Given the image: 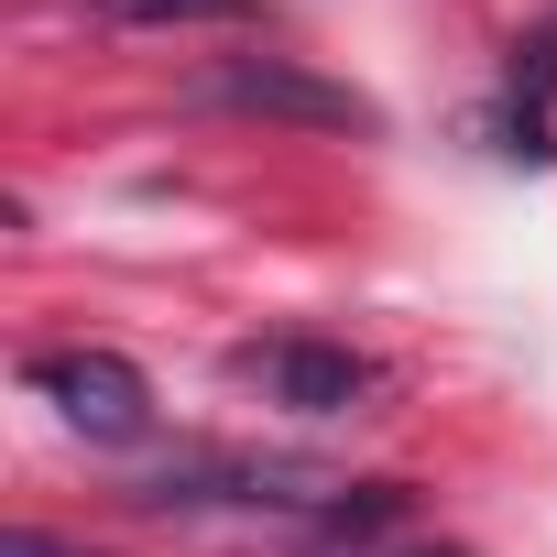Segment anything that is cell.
Masks as SVG:
<instances>
[{
  "instance_id": "obj_1",
  "label": "cell",
  "mask_w": 557,
  "mask_h": 557,
  "mask_svg": "<svg viewBox=\"0 0 557 557\" xmlns=\"http://www.w3.org/2000/svg\"><path fill=\"white\" fill-rule=\"evenodd\" d=\"M34 394H45L77 437H99V448H132V437L153 426V383H143L121 350H34Z\"/></svg>"
},
{
  "instance_id": "obj_2",
  "label": "cell",
  "mask_w": 557,
  "mask_h": 557,
  "mask_svg": "<svg viewBox=\"0 0 557 557\" xmlns=\"http://www.w3.org/2000/svg\"><path fill=\"white\" fill-rule=\"evenodd\" d=\"M208 99H219V110H251V121H296V132H383V110H372L361 88L307 77V66H285V55H240V66H219Z\"/></svg>"
},
{
  "instance_id": "obj_3",
  "label": "cell",
  "mask_w": 557,
  "mask_h": 557,
  "mask_svg": "<svg viewBox=\"0 0 557 557\" xmlns=\"http://www.w3.org/2000/svg\"><path fill=\"white\" fill-rule=\"evenodd\" d=\"M240 383H262L273 405H296V416H350L372 394V361L329 350V339H273V350H240Z\"/></svg>"
},
{
  "instance_id": "obj_4",
  "label": "cell",
  "mask_w": 557,
  "mask_h": 557,
  "mask_svg": "<svg viewBox=\"0 0 557 557\" xmlns=\"http://www.w3.org/2000/svg\"><path fill=\"white\" fill-rule=\"evenodd\" d=\"M99 12L132 34H164V23H251V0H99Z\"/></svg>"
},
{
  "instance_id": "obj_5",
  "label": "cell",
  "mask_w": 557,
  "mask_h": 557,
  "mask_svg": "<svg viewBox=\"0 0 557 557\" xmlns=\"http://www.w3.org/2000/svg\"><path fill=\"white\" fill-rule=\"evenodd\" d=\"M0 557H88V546H45V535H12Z\"/></svg>"
},
{
  "instance_id": "obj_6",
  "label": "cell",
  "mask_w": 557,
  "mask_h": 557,
  "mask_svg": "<svg viewBox=\"0 0 557 557\" xmlns=\"http://www.w3.org/2000/svg\"><path fill=\"white\" fill-rule=\"evenodd\" d=\"M405 557H459V546H405Z\"/></svg>"
}]
</instances>
